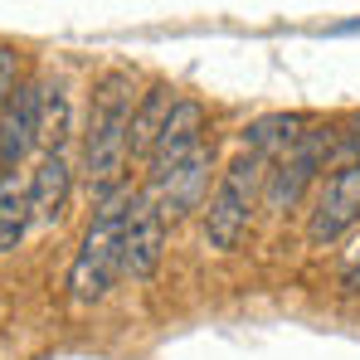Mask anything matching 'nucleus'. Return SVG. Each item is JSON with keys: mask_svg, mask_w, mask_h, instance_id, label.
Listing matches in <instances>:
<instances>
[{"mask_svg": "<svg viewBox=\"0 0 360 360\" xmlns=\"http://www.w3.org/2000/svg\"><path fill=\"white\" fill-rule=\"evenodd\" d=\"M68 185H73V171H68V156L63 151H44L39 166H34V180H30V224H54L68 205Z\"/></svg>", "mask_w": 360, "mask_h": 360, "instance_id": "nucleus-10", "label": "nucleus"}, {"mask_svg": "<svg viewBox=\"0 0 360 360\" xmlns=\"http://www.w3.org/2000/svg\"><path fill=\"white\" fill-rule=\"evenodd\" d=\"M200 146H205V108H200L195 98H176L146 161H151V171H166V166L185 161L190 151H200Z\"/></svg>", "mask_w": 360, "mask_h": 360, "instance_id": "nucleus-9", "label": "nucleus"}, {"mask_svg": "<svg viewBox=\"0 0 360 360\" xmlns=\"http://www.w3.org/2000/svg\"><path fill=\"white\" fill-rule=\"evenodd\" d=\"M176 88L171 83H151L146 93H141V103L131 108V122H127V156L131 161H141V156H151V146H156V136H161V127H166V112H171V98Z\"/></svg>", "mask_w": 360, "mask_h": 360, "instance_id": "nucleus-11", "label": "nucleus"}, {"mask_svg": "<svg viewBox=\"0 0 360 360\" xmlns=\"http://www.w3.org/2000/svg\"><path fill=\"white\" fill-rule=\"evenodd\" d=\"M39 117H44V83H20L0 112V171H15L30 156V146L39 141Z\"/></svg>", "mask_w": 360, "mask_h": 360, "instance_id": "nucleus-8", "label": "nucleus"}, {"mask_svg": "<svg viewBox=\"0 0 360 360\" xmlns=\"http://www.w3.org/2000/svg\"><path fill=\"white\" fill-rule=\"evenodd\" d=\"M307 127H311V117H302V112H273V117L248 122L243 141H248V151H258V156H273V151H288V146L297 141Z\"/></svg>", "mask_w": 360, "mask_h": 360, "instance_id": "nucleus-12", "label": "nucleus"}, {"mask_svg": "<svg viewBox=\"0 0 360 360\" xmlns=\"http://www.w3.org/2000/svg\"><path fill=\"white\" fill-rule=\"evenodd\" d=\"M356 219H360V161H351V166H336L331 176L321 180L316 210L307 219V239L316 243V248L336 243Z\"/></svg>", "mask_w": 360, "mask_h": 360, "instance_id": "nucleus-6", "label": "nucleus"}, {"mask_svg": "<svg viewBox=\"0 0 360 360\" xmlns=\"http://www.w3.org/2000/svg\"><path fill=\"white\" fill-rule=\"evenodd\" d=\"M25 229H30V195L15 180V171H0V253L20 248Z\"/></svg>", "mask_w": 360, "mask_h": 360, "instance_id": "nucleus-13", "label": "nucleus"}, {"mask_svg": "<svg viewBox=\"0 0 360 360\" xmlns=\"http://www.w3.org/2000/svg\"><path fill=\"white\" fill-rule=\"evenodd\" d=\"M15 88H20V49L15 44H0V112L15 98Z\"/></svg>", "mask_w": 360, "mask_h": 360, "instance_id": "nucleus-15", "label": "nucleus"}, {"mask_svg": "<svg viewBox=\"0 0 360 360\" xmlns=\"http://www.w3.org/2000/svg\"><path fill=\"white\" fill-rule=\"evenodd\" d=\"M326 151H331V127H307L297 141L278 156V166L268 171V195H263V205L268 210H288V205H297L302 190L311 185V176L321 171V161H326Z\"/></svg>", "mask_w": 360, "mask_h": 360, "instance_id": "nucleus-5", "label": "nucleus"}, {"mask_svg": "<svg viewBox=\"0 0 360 360\" xmlns=\"http://www.w3.org/2000/svg\"><path fill=\"white\" fill-rule=\"evenodd\" d=\"M336 166H351L360 161V117L341 122V127H331V151H326Z\"/></svg>", "mask_w": 360, "mask_h": 360, "instance_id": "nucleus-14", "label": "nucleus"}, {"mask_svg": "<svg viewBox=\"0 0 360 360\" xmlns=\"http://www.w3.org/2000/svg\"><path fill=\"white\" fill-rule=\"evenodd\" d=\"M136 108V78L131 73H103L93 88V112H88V131H83V171L93 190H112L127 166V122Z\"/></svg>", "mask_w": 360, "mask_h": 360, "instance_id": "nucleus-1", "label": "nucleus"}, {"mask_svg": "<svg viewBox=\"0 0 360 360\" xmlns=\"http://www.w3.org/2000/svg\"><path fill=\"white\" fill-rule=\"evenodd\" d=\"M166 253V219L146 195H131L127 224H122V273L127 278H151Z\"/></svg>", "mask_w": 360, "mask_h": 360, "instance_id": "nucleus-7", "label": "nucleus"}, {"mask_svg": "<svg viewBox=\"0 0 360 360\" xmlns=\"http://www.w3.org/2000/svg\"><path fill=\"white\" fill-rule=\"evenodd\" d=\"M263 176H268V156H258V151H243L239 161H229V171L219 176V190L210 195V210H205L210 248L229 253L243 243L248 224H253V200H258Z\"/></svg>", "mask_w": 360, "mask_h": 360, "instance_id": "nucleus-3", "label": "nucleus"}, {"mask_svg": "<svg viewBox=\"0 0 360 360\" xmlns=\"http://www.w3.org/2000/svg\"><path fill=\"white\" fill-rule=\"evenodd\" d=\"M127 205H131V190H112L98 205L88 234L78 243V258L68 268V292H73L78 307L103 302L108 288L122 278V224H127Z\"/></svg>", "mask_w": 360, "mask_h": 360, "instance_id": "nucleus-2", "label": "nucleus"}, {"mask_svg": "<svg viewBox=\"0 0 360 360\" xmlns=\"http://www.w3.org/2000/svg\"><path fill=\"white\" fill-rule=\"evenodd\" d=\"M210 176H214V146H200V151H190V156L176 161V166L151 171V180H146L141 195L161 210V219H185L190 210L205 205V195H210Z\"/></svg>", "mask_w": 360, "mask_h": 360, "instance_id": "nucleus-4", "label": "nucleus"}]
</instances>
